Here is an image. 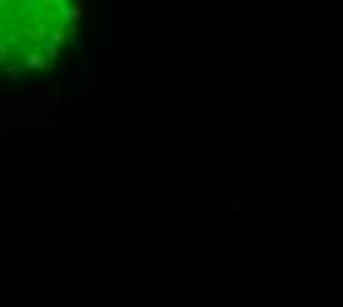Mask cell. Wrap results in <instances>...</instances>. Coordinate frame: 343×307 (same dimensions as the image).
Returning a JSON list of instances; mask_svg holds the SVG:
<instances>
[{
  "label": "cell",
  "mask_w": 343,
  "mask_h": 307,
  "mask_svg": "<svg viewBox=\"0 0 343 307\" xmlns=\"http://www.w3.org/2000/svg\"><path fill=\"white\" fill-rule=\"evenodd\" d=\"M74 0H0V71L53 65L74 36Z\"/></svg>",
  "instance_id": "obj_1"
}]
</instances>
